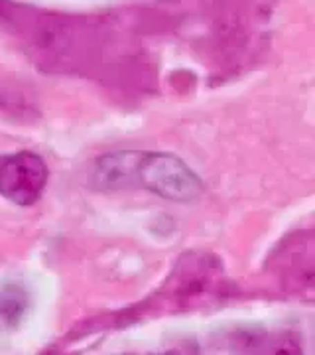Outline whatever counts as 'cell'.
Instances as JSON below:
<instances>
[{"label": "cell", "instance_id": "6da1fadb", "mask_svg": "<svg viewBox=\"0 0 315 355\" xmlns=\"http://www.w3.org/2000/svg\"><path fill=\"white\" fill-rule=\"evenodd\" d=\"M144 188L164 200L189 203L203 193V182L176 154L142 153L140 154L134 188Z\"/></svg>", "mask_w": 315, "mask_h": 355}, {"label": "cell", "instance_id": "7a4b0ae2", "mask_svg": "<svg viewBox=\"0 0 315 355\" xmlns=\"http://www.w3.org/2000/svg\"><path fill=\"white\" fill-rule=\"evenodd\" d=\"M50 170L34 153H16L0 158V196L16 205H34L48 186Z\"/></svg>", "mask_w": 315, "mask_h": 355}, {"label": "cell", "instance_id": "3957f363", "mask_svg": "<svg viewBox=\"0 0 315 355\" xmlns=\"http://www.w3.org/2000/svg\"><path fill=\"white\" fill-rule=\"evenodd\" d=\"M142 150H118L101 156L93 168V184L102 191L134 188V174Z\"/></svg>", "mask_w": 315, "mask_h": 355}, {"label": "cell", "instance_id": "277c9868", "mask_svg": "<svg viewBox=\"0 0 315 355\" xmlns=\"http://www.w3.org/2000/svg\"><path fill=\"white\" fill-rule=\"evenodd\" d=\"M28 310V292L18 284H6L0 291V324L16 328Z\"/></svg>", "mask_w": 315, "mask_h": 355}]
</instances>
